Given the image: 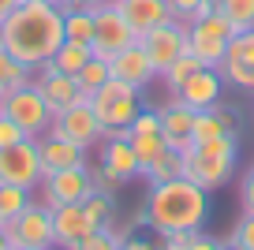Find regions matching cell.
<instances>
[{"label":"cell","mask_w":254,"mask_h":250,"mask_svg":"<svg viewBox=\"0 0 254 250\" xmlns=\"http://www.w3.org/2000/svg\"><path fill=\"white\" fill-rule=\"evenodd\" d=\"M109 78H112V67H109V60H101V56H90V60L82 63V71H75V82H79V90L86 97H94Z\"/></svg>","instance_id":"d4e9b609"},{"label":"cell","mask_w":254,"mask_h":250,"mask_svg":"<svg viewBox=\"0 0 254 250\" xmlns=\"http://www.w3.org/2000/svg\"><path fill=\"white\" fill-rule=\"evenodd\" d=\"M94 228H97V224L86 217V209H82V205H56V209H53V243H56L60 250L82 243Z\"/></svg>","instance_id":"ffe728a7"},{"label":"cell","mask_w":254,"mask_h":250,"mask_svg":"<svg viewBox=\"0 0 254 250\" xmlns=\"http://www.w3.org/2000/svg\"><path fill=\"white\" fill-rule=\"evenodd\" d=\"M180 101H187L194 112H202V109H213L217 101L224 97V75L217 67H198L194 75L187 78L180 86Z\"/></svg>","instance_id":"ac0fdd59"},{"label":"cell","mask_w":254,"mask_h":250,"mask_svg":"<svg viewBox=\"0 0 254 250\" xmlns=\"http://www.w3.org/2000/svg\"><path fill=\"white\" fill-rule=\"evenodd\" d=\"M49 131L60 134V138H71L75 146H82V149H94L97 142L105 138V127H101V120H97V112H94L90 101H79V105H71V109L56 112Z\"/></svg>","instance_id":"8fae6325"},{"label":"cell","mask_w":254,"mask_h":250,"mask_svg":"<svg viewBox=\"0 0 254 250\" xmlns=\"http://www.w3.org/2000/svg\"><path fill=\"white\" fill-rule=\"evenodd\" d=\"M64 41L94 49V8H64Z\"/></svg>","instance_id":"603a6c76"},{"label":"cell","mask_w":254,"mask_h":250,"mask_svg":"<svg viewBox=\"0 0 254 250\" xmlns=\"http://www.w3.org/2000/svg\"><path fill=\"white\" fill-rule=\"evenodd\" d=\"M239 157V134H221L209 142H194L183 153V176L194 180L202 190H221L236 172Z\"/></svg>","instance_id":"3957f363"},{"label":"cell","mask_w":254,"mask_h":250,"mask_svg":"<svg viewBox=\"0 0 254 250\" xmlns=\"http://www.w3.org/2000/svg\"><path fill=\"white\" fill-rule=\"evenodd\" d=\"M168 11H172V19H180V23H190V19L206 15V11H202V0H168Z\"/></svg>","instance_id":"836d02e7"},{"label":"cell","mask_w":254,"mask_h":250,"mask_svg":"<svg viewBox=\"0 0 254 250\" xmlns=\"http://www.w3.org/2000/svg\"><path fill=\"white\" fill-rule=\"evenodd\" d=\"M90 56H94V49H90V45H75V41H64V45L53 53V60H49V63H53L56 71H64V75H75V71H82V63H86Z\"/></svg>","instance_id":"4316f807"},{"label":"cell","mask_w":254,"mask_h":250,"mask_svg":"<svg viewBox=\"0 0 254 250\" xmlns=\"http://www.w3.org/2000/svg\"><path fill=\"white\" fill-rule=\"evenodd\" d=\"M41 176H45V168H41L38 138H23V142H15V146L0 149V183L38 190Z\"/></svg>","instance_id":"9c48e42d"},{"label":"cell","mask_w":254,"mask_h":250,"mask_svg":"<svg viewBox=\"0 0 254 250\" xmlns=\"http://www.w3.org/2000/svg\"><path fill=\"white\" fill-rule=\"evenodd\" d=\"M19 4H23V0H0V23H4V19H8L11 11L19 8Z\"/></svg>","instance_id":"ab89813d"},{"label":"cell","mask_w":254,"mask_h":250,"mask_svg":"<svg viewBox=\"0 0 254 250\" xmlns=\"http://www.w3.org/2000/svg\"><path fill=\"white\" fill-rule=\"evenodd\" d=\"M94 190V176H90V164L79 168H60V172H45L38 183V202L56 209V205H82Z\"/></svg>","instance_id":"52a82bcc"},{"label":"cell","mask_w":254,"mask_h":250,"mask_svg":"<svg viewBox=\"0 0 254 250\" xmlns=\"http://www.w3.org/2000/svg\"><path fill=\"white\" fill-rule=\"evenodd\" d=\"M94 168H101V172L109 176L112 183H120V187L142 176V164H138L135 149H131L127 131H112V134H105V138L97 142V164Z\"/></svg>","instance_id":"30bf717a"},{"label":"cell","mask_w":254,"mask_h":250,"mask_svg":"<svg viewBox=\"0 0 254 250\" xmlns=\"http://www.w3.org/2000/svg\"><path fill=\"white\" fill-rule=\"evenodd\" d=\"M138 34L131 30V23L124 19V11L116 8V0H105L94 8V56L112 60L120 49L135 45Z\"/></svg>","instance_id":"ba28073f"},{"label":"cell","mask_w":254,"mask_h":250,"mask_svg":"<svg viewBox=\"0 0 254 250\" xmlns=\"http://www.w3.org/2000/svg\"><path fill=\"white\" fill-rule=\"evenodd\" d=\"M0 45L8 49L15 60L38 71L41 63L53 60V53L64 45V8L60 4H34L23 0L8 19H4V34Z\"/></svg>","instance_id":"6da1fadb"},{"label":"cell","mask_w":254,"mask_h":250,"mask_svg":"<svg viewBox=\"0 0 254 250\" xmlns=\"http://www.w3.org/2000/svg\"><path fill=\"white\" fill-rule=\"evenodd\" d=\"M127 235H131V228H120L116 220H112V224L94 228L82 243H75V247H67V250H120Z\"/></svg>","instance_id":"cb8c5ba5"},{"label":"cell","mask_w":254,"mask_h":250,"mask_svg":"<svg viewBox=\"0 0 254 250\" xmlns=\"http://www.w3.org/2000/svg\"><path fill=\"white\" fill-rule=\"evenodd\" d=\"M11 250H53V247H11Z\"/></svg>","instance_id":"b9f144b4"},{"label":"cell","mask_w":254,"mask_h":250,"mask_svg":"<svg viewBox=\"0 0 254 250\" xmlns=\"http://www.w3.org/2000/svg\"><path fill=\"white\" fill-rule=\"evenodd\" d=\"M30 202H34V190L11 187V183H0V220H4V224H8V220H15Z\"/></svg>","instance_id":"4dcf8cb0"},{"label":"cell","mask_w":254,"mask_h":250,"mask_svg":"<svg viewBox=\"0 0 254 250\" xmlns=\"http://www.w3.org/2000/svg\"><path fill=\"white\" fill-rule=\"evenodd\" d=\"M239 205H243V213H254V164L239 180Z\"/></svg>","instance_id":"d590c367"},{"label":"cell","mask_w":254,"mask_h":250,"mask_svg":"<svg viewBox=\"0 0 254 250\" xmlns=\"http://www.w3.org/2000/svg\"><path fill=\"white\" fill-rule=\"evenodd\" d=\"M109 67H112V78H124V82H131V86H138V90H146L153 78H157V71H153L150 56H146V49H142V41L120 49V53L109 60Z\"/></svg>","instance_id":"d6986e66"},{"label":"cell","mask_w":254,"mask_h":250,"mask_svg":"<svg viewBox=\"0 0 254 250\" xmlns=\"http://www.w3.org/2000/svg\"><path fill=\"white\" fill-rule=\"evenodd\" d=\"M30 78H34V67H26L23 60H15L8 49L0 45V94L23 86V82H30Z\"/></svg>","instance_id":"484cf974"},{"label":"cell","mask_w":254,"mask_h":250,"mask_svg":"<svg viewBox=\"0 0 254 250\" xmlns=\"http://www.w3.org/2000/svg\"><path fill=\"white\" fill-rule=\"evenodd\" d=\"M82 209H86V217L94 220L97 228L101 224H112V220H116V194H112V190H90V198L86 202H82Z\"/></svg>","instance_id":"f1b7e54d"},{"label":"cell","mask_w":254,"mask_h":250,"mask_svg":"<svg viewBox=\"0 0 254 250\" xmlns=\"http://www.w3.org/2000/svg\"><path fill=\"white\" fill-rule=\"evenodd\" d=\"M0 97H4V94H0Z\"/></svg>","instance_id":"7dc6e473"},{"label":"cell","mask_w":254,"mask_h":250,"mask_svg":"<svg viewBox=\"0 0 254 250\" xmlns=\"http://www.w3.org/2000/svg\"><path fill=\"white\" fill-rule=\"evenodd\" d=\"M217 11L236 26V34L239 30H254V0H221Z\"/></svg>","instance_id":"1f68e13d"},{"label":"cell","mask_w":254,"mask_h":250,"mask_svg":"<svg viewBox=\"0 0 254 250\" xmlns=\"http://www.w3.org/2000/svg\"><path fill=\"white\" fill-rule=\"evenodd\" d=\"M142 176L150 183H168V180H176V176H183V153L165 149L153 164H146V168H142Z\"/></svg>","instance_id":"f546056e"},{"label":"cell","mask_w":254,"mask_h":250,"mask_svg":"<svg viewBox=\"0 0 254 250\" xmlns=\"http://www.w3.org/2000/svg\"><path fill=\"white\" fill-rule=\"evenodd\" d=\"M127 138H131V149H135V157H138V164H153L161 153L168 149V142H165V131H161V116H157V109H142L135 116V124L127 127Z\"/></svg>","instance_id":"e0dca14e"},{"label":"cell","mask_w":254,"mask_h":250,"mask_svg":"<svg viewBox=\"0 0 254 250\" xmlns=\"http://www.w3.org/2000/svg\"><path fill=\"white\" fill-rule=\"evenodd\" d=\"M105 0H60V8H97Z\"/></svg>","instance_id":"f35d334b"},{"label":"cell","mask_w":254,"mask_h":250,"mask_svg":"<svg viewBox=\"0 0 254 250\" xmlns=\"http://www.w3.org/2000/svg\"><path fill=\"white\" fill-rule=\"evenodd\" d=\"M187 250H221V239H213V235H206V232H198V239L190 243Z\"/></svg>","instance_id":"74e56055"},{"label":"cell","mask_w":254,"mask_h":250,"mask_svg":"<svg viewBox=\"0 0 254 250\" xmlns=\"http://www.w3.org/2000/svg\"><path fill=\"white\" fill-rule=\"evenodd\" d=\"M34 82H38L41 97L49 101L53 116H56V112H64V109H71V105H79V101H90V97L79 90L75 75H64V71H56L53 63H41V67L34 71Z\"/></svg>","instance_id":"2e32d148"},{"label":"cell","mask_w":254,"mask_h":250,"mask_svg":"<svg viewBox=\"0 0 254 250\" xmlns=\"http://www.w3.org/2000/svg\"><path fill=\"white\" fill-rule=\"evenodd\" d=\"M90 105H94L105 134L127 131V127L135 124V116L142 112V90L131 86V82H124V78H109V82L90 97Z\"/></svg>","instance_id":"277c9868"},{"label":"cell","mask_w":254,"mask_h":250,"mask_svg":"<svg viewBox=\"0 0 254 250\" xmlns=\"http://www.w3.org/2000/svg\"><path fill=\"white\" fill-rule=\"evenodd\" d=\"M11 247H56L53 243V209L41 202H30L15 220L4 224Z\"/></svg>","instance_id":"4fadbf2b"},{"label":"cell","mask_w":254,"mask_h":250,"mask_svg":"<svg viewBox=\"0 0 254 250\" xmlns=\"http://www.w3.org/2000/svg\"><path fill=\"white\" fill-rule=\"evenodd\" d=\"M198 67H206V63H202L198 56H194V53L187 49V53H183L180 60H172V67H168V71H161V82L168 86V94H180V86H183V82H187V78L194 75Z\"/></svg>","instance_id":"83f0119b"},{"label":"cell","mask_w":254,"mask_h":250,"mask_svg":"<svg viewBox=\"0 0 254 250\" xmlns=\"http://www.w3.org/2000/svg\"><path fill=\"white\" fill-rule=\"evenodd\" d=\"M138 41H142L146 56H150L153 71H157V78H161V71H168V67H172V60H180V56L187 53V23L168 19V23L153 26L150 34H142Z\"/></svg>","instance_id":"7c38bea8"},{"label":"cell","mask_w":254,"mask_h":250,"mask_svg":"<svg viewBox=\"0 0 254 250\" xmlns=\"http://www.w3.org/2000/svg\"><path fill=\"white\" fill-rule=\"evenodd\" d=\"M157 116H161V131H165L168 149L187 153V149L194 146V116H198V112L172 94V97H168V105H161V109H157Z\"/></svg>","instance_id":"9a60e30c"},{"label":"cell","mask_w":254,"mask_h":250,"mask_svg":"<svg viewBox=\"0 0 254 250\" xmlns=\"http://www.w3.org/2000/svg\"><path fill=\"white\" fill-rule=\"evenodd\" d=\"M146 217L150 228L161 235L168 232H202L209 217V190H202L194 180L176 176L168 183H150L146 194Z\"/></svg>","instance_id":"7a4b0ae2"},{"label":"cell","mask_w":254,"mask_h":250,"mask_svg":"<svg viewBox=\"0 0 254 250\" xmlns=\"http://www.w3.org/2000/svg\"><path fill=\"white\" fill-rule=\"evenodd\" d=\"M0 250H11V243H8V235H0Z\"/></svg>","instance_id":"60d3db41"},{"label":"cell","mask_w":254,"mask_h":250,"mask_svg":"<svg viewBox=\"0 0 254 250\" xmlns=\"http://www.w3.org/2000/svg\"><path fill=\"white\" fill-rule=\"evenodd\" d=\"M0 112L15 120V124L26 131V138H41V134L53 127V109H49V101L41 97V90H38L34 78L0 97Z\"/></svg>","instance_id":"5b68a950"},{"label":"cell","mask_w":254,"mask_h":250,"mask_svg":"<svg viewBox=\"0 0 254 250\" xmlns=\"http://www.w3.org/2000/svg\"><path fill=\"white\" fill-rule=\"evenodd\" d=\"M232 38H236V26H232L221 11H209V15H198V19L187 23V49L198 56L206 67H221Z\"/></svg>","instance_id":"8992f818"},{"label":"cell","mask_w":254,"mask_h":250,"mask_svg":"<svg viewBox=\"0 0 254 250\" xmlns=\"http://www.w3.org/2000/svg\"><path fill=\"white\" fill-rule=\"evenodd\" d=\"M116 8L124 11V19L131 23V30L142 38V34H150L153 26L168 23L172 19V11H168V0H116Z\"/></svg>","instance_id":"7402d4cb"},{"label":"cell","mask_w":254,"mask_h":250,"mask_svg":"<svg viewBox=\"0 0 254 250\" xmlns=\"http://www.w3.org/2000/svg\"><path fill=\"white\" fill-rule=\"evenodd\" d=\"M0 34H4V23H0Z\"/></svg>","instance_id":"bcb514c9"},{"label":"cell","mask_w":254,"mask_h":250,"mask_svg":"<svg viewBox=\"0 0 254 250\" xmlns=\"http://www.w3.org/2000/svg\"><path fill=\"white\" fill-rule=\"evenodd\" d=\"M0 235H4V220H0Z\"/></svg>","instance_id":"ee69618b"},{"label":"cell","mask_w":254,"mask_h":250,"mask_svg":"<svg viewBox=\"0 0 254 250\" xmlns=\"http://www.w3.org/2000/svg\"><path fill=\"white\" fill-rule=\"evenodd\" d=\"M38 149H41V168L45 172H60V168H79V164H90L86 153L90 149L75 146L71 138H60V134L45 131L38 138Z\"/></svg>","instance_id":"44dd1931"},{"label":"cell","mask_w":254,"mask_h":250,"mask_svg":"<svg viewBox=\"0 0 254 250\" xmlns=\"http://www.w3.org/2000/svg\"><path fill=\"white\" fill-rule=\"evenodd\" d=\"M221 250H232V247H224V243H221Z\"/></svg>","instance_id":"f6af8a7d"},{"label":"cell","mask_w":254,"mask_h":250,"mask_svg":"<svg viewBox=\"0 0 254 250\" xmlns=\"http://www.w3.org/2000/svg\"><path fill=\"white\" fill-rule=\"evenodd\" d=\"M120 250H161V243H157V235H153V239H146V235H138V232H131L124 239V247Z\"/></svg>","instance_id":"8d00e7d4"},{"label":"cell","mask_w":254,"mask_h":250,"mask_svg":"<svg viewBox=\"0 0 254 250\" xmlns=\"http://www.w3.org/2000/svg\"><path fill=\"white\" fill-rule=\"evenodd\" d=\"M217 71L236 90H251L254 94V30H239L232 38V45H228V53H224Z\"/></svg>","instance_id":"5bb4252c"},{"label":"cell","mask_w":254,"mask_h":250,"mask_svg":"<svg viewBox=\"0 0 254 250\" xmlns=\"http://www.w3.org/2000/svg\"><path fill=\"white\" fill-rule=\"evenodd\" d=\"M34 4H60V0H34Z\"/></svg>","instance_id":"7bdbcfd3"},{"label":"cell","mask_w":254,"mask_h":250,"mask_svg":"<svg viewBox=\"0 0 254 250\" xmlns=\"http://www.w3.org/2000/svg\"><path fill=\"white\" fill-rule=\"evenodd\" d=\"M221 243L232 247V250H254V213H243V217L236 220V228H232Z\"/></svg>","instance_id":"d6a6232c"},{"label":"cell","mask_w":254,"mask_h":250,"mask_svg":"<svg viewBox=\"0 0 254 250\" xmlns=\"http://www.w3.org/2000/svg\"><path fill=\"white\" fill-rule=\"evenodd\" d=\"M23 138H26V131H23L11 116H4V112H0V149L15 146V142H23Z\"/></svg>","instance_id":"e575fe53"}]
</instances>
